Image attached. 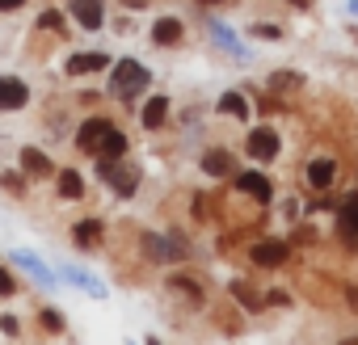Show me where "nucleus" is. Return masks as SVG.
Segmentation results:
<instances>
[{"label":"nucleus","mask_w":358,"mask_h":345,"mask_svg":"<svg viewBox=\"0 0 358 345\" xmlns=\"http://www.w3.org/2000/svg\"><path fill=\"white\" fill-rule=\"evenodd\" d=\"M143 89H148V68L143 64H135V59L114 64V80H110V93L114 97H135Z\"/></svg>","instance_id":"obj_1"},{"label":"nucleus","mask_w":358,"mask_h":345,"mask_svg":"<svg viewBox=\"0 0 358 345\" xmlns=\"http://www.w3.org/2000/svg\"><path fill=\"white\" fill-rule=\"evenodd\" d=\"M106 135H110V122H106V118H93V122H85V126H80L76 147H80V152H89V156H101Z\"/></svg>","instance_id":"obj_2"},{"label":"nucleus","mask_w":358,"mask_h":345,"mask_svg":"<svg viewBox=\"0 0 358 345\" xmlns=\"http://www.w3.org/2000/svg\"><path fill=\"white\" fill-rule=\"evenodd\" d=\"M30 101V89L17 76H0V110H22Z\"/></svg>","instance_id":"obj_3"},{"label":"nucleus","mask_w":358,"mask_h":345,"mask_svg":"<svg viewBox=\"0 0 358 345\" xmlns=\"http://www.w3.org/2000/svg\"><path fill=\"white\" fill-rule=\"evenodd\" d=\"M249 156H253V160H274V156H278V135H274L270 126L253 131V135H249Z\"/></svg>","instance_id":"obj_4"},{"label":"nucleus","mask_w":358,"mask_h":345,"mask_svg":"<svg viewBox=\"0 0 358 345\" xmlns=\"http://www.w3.org/2000/svg\"><path fill=\"white\" fill-rule=\"evenodd\" d=\"M287 253H291V244H282V240H262V244H253V261H257V265H266V270L282 265V261H287Z\"/></svg>","instance_id":"obj_5"},{"label":"nucleus","mask_w":358,"mask_h":345,"mask_svg":"<svg viewBox=\"0 0 358 345\" xmlns=\"http://www.w3.org/2000/svg\"><path fill=\"white\" fill-rule=\"evenodd\" d=\"M101 172L110 177V186H114L118 194H135V172H131V168H114V160L101 156Z\"/></svg>","instance_id":"obj_6"},{"label":"nucleus","mask_w":358,"mask_h":345,"mask_svg":"<svg viewBox=\"0 0 358 345\" xmlns=\"http://www.w3.org/2000/svg\"><path fill=\"white\" fill-rule=\"evenodd\" d=\"M333 177H337V164H333L329 156H324V160H312V164H308V182H312L316 190H329V186H333Z\"/></svg>","instance_id":"obj_7"},{"label":"nucleus","mask_w":358,"mask_h":345,"mask_svg":"<svg viewBox=\"0 0 358 345\" xmlns=\"http://www.w3.org/2000/svg\"><path fill=\"white\" fill-rule=\"evenodd\" d=\"M72 13L85 30H97L101 26V0H72Z\"/></svg>","instance_id":"obj_8"},{"label":"nucleus","mask_w":358,"mask_h":345,"mask_svg":"<svg viewBox=\"0 0 358 345\" xmlns=\"http://www.w3.org/2000/svg\"><path fill=\"white\" fill-rule=\"evenodd\" d=\"M152 43H160V47H173V43H182V22H173V17H160V22L152 26Z\"/></svg>","instance_id":"obj_9"},{"label":"nucleus","mask_w":358,"mask_h":345,"mask_svg":"<svg viewBox=\"0 0 358 345\" xmlns=\"http://www.w3.org/2000/svg\"><path fill=\"white\" fill-rule=\"evenodd\" d=\"M236 186H241L245 194H253L257 203H270V182L257 177V172H236Z\"/></svg>","instance_id":"obj_10"},{"label":"nucleus","mask_w":358,"mask_h":345,"mask_svg":"<svg viewBox=\"0 0 358 345\" xmlns=\"http://www.w3.org/2000/svg\"><path fill=\"white\" fill-rule=\"evenodd\" d=\"M341 236L350 240V249H358V198L341 207Z\"/></svg>","instance_id":"obj_11"},{"label":"nucleus","mask_w":358,"mask_h":345,"mask_svg":"<svg viewBox=\"0 0 358 345\" xmlns=\"http://www.w3.org/2000/svg\"><path fill=\"white\" fill-rule=\"evenodd\" d=\"M22 168H30V172H38V177H51L55 172V164L38 152V147H22Z\"/></svg>","instance_id":"obj_12"},{"label":"nucleus","mask_w":358,"mask_h":345,"mask_svg":"<svg viewBox=\"0 0 358 345\" xmlns=\"http://www.w3.org/2000/svg\"><path fill=\"white\" fill-rule=\"evenodd\" d=\"M106 64H110V59L93 51V55H76V59H68V72H72V76H85V72H101Z\"/></svg>","instance_id":"obj_13"},{"label":"nucleus","mask_w":358,"mask_h":345,"mask_svg":"<svg viewBox=\"0 0 358 345\" xmlns=\"http://www.w3.org/2000/svg\"><path fill=\"white\" fill-rule=\"evenodd\" d=\"M72 236H76L80 249H97V244H101V223H97V219H85V223H76Z\"/></svg>","instance_id":"obj_14"},{"label":"nucleus","mask_w":358,"mask_h":345,"mask_svg":"<svg viewBox=\"0 0 358 345\" xmlns=\"http://www.w3.org/2000/svg\"><path fill=\"white\" fill-rule=\"evenodd\" d=\"M203 168L211 172V177H224V172H236V164H232V156H228V152H207V156H203Z\"/></svg>","instance_id":"obj_15"},{"label":"nucleus","mask_w":358,"mask_h":345,"mask_svg":"<svg viewBox=\"0 0 358 345\" xmlns=\"http://www.w3.org/2000/svg\"><path fill=\"white\" fill-rule=\"evenodd\" d=\"M164 114H169V101H164V97H152V101L143 105V126H152V131H156V126L164 122Z\"/></svg>","instance_id":"obj_16"},{"label":"nucleus","mask_w":358,"mask_h":345,"mask_svg":"<svg viewBox=\"0 0 358 345\" xmlns=\"http://www.w3.org/2000/svg\"><path fill=\"white\" fill-rule=\"evenodd\" d=\"M59 194H64V198H80V194H85L80 172H72V168H64V172H59Z\"/></svg>","instance_id":"obj_17"},{"label":"nucleus","mask_w":358,"mask_h":345,"mask_svg":"<svg viewBox=\"0 0 358 345\" xmlns=\"http://www.w3.org/2000/svg\"><path fill=\"white\" fill-rule=\"evenodd\" d=\"M122 152H127V135L110 126V135H106V143H101V156H106V160H118Z\"/></svg>","instance_id":"obj_18"},{"label":"nucleus","mask_w":358,"mask_h":345,"mask_svg":"<svg viewBox=\"0 0 358 345\" xmlns=\"http://www.w3.org/2000/svg\"><path fill=\"white\" fill-rule=\"evenodd\" d=\"M220 110L232 114V118H249V105H245L241 93H224V97H220Z\"/></svg>","instance_id":"obj_19"},{"label":"nucleus","mask_w":358,"mask_h":345,"mask_svg":"<svg viewBox=\"0 0 358 345\" xmlns=\"http://www.w3.org/2000/svg\"><path fill=\"white\" fill-rule=\"evenodd\" d=\"M232 295H236L245 307H253V311H257V303H262V299H257V291H249L245 282H232Z\"/></svg>","instance_id":"obj_20"},{"label":"nucleus","mask_w":358,"mask_h":345,"mask_svg":"<svg viewBox=\"0 0 358 345\" xmlns=\"http://www.w3.org/2000/svg\"><path fill=\"white\" fill-rule=\"evenodd\" d=\"M38 26H43V30H64V17H59V13H43Z\"/></svg>","instance_id":"obj_21"},{"label":"nucleus","mask_w":358,"mask_h":345,"mask_svg":"<svg viewBox=\"0 0 358 345\" xmlns=\"http://www.w3.org/2000/svg\"><path fill=\"white\" fill-rule=\"evenodd\" d=\"M295 85H299L295 72H278V76H274V89H295Z\"/></svg>","instance_id":"obj_22"},{"label":"nucleus","mask_w":358,"mask_h":345,"mask_svg":"<svg viewBox=\"0 0 358 345\" xmlns=\"http://www.w3.org/2000/svg\"><path fill=\"white\" fill-rule=\"evenodd\" d=\"M13 291H17L13 274H9V270H0V295H13Z\"/></svg>","instance_id":"obj_23"},{"label":"nucleus","mask_w":358,"mask_h":345,"mask_svg":"<svg viewBox=\"0 0 358 345\" xmlns=\"http://www.w3.org/2000/svg\"><path fill=\"white\" fill-rule=\"evenodd\" d=\"M43 324H47V328H55V332L64 328V320H59V311H43Z\"/></svg>","instance_id":"obj_24"},{"label":"nucleus","mask_w":358,"mask_h":345,"mask_svg":"<svg viewBox=\"0 0 358 345\" xmlns=\"http://www.w3.org/2000/svg\"><path fill=\"white\" fill-rule=\"evenodd\" d=\"M22 5V0H0V13H5V9H17Z\"/></svg>","instance_id":"obj_25"},{"label":"nucleus","mask_w":358,"mask_h":345,"mask_svg":"<svg viewBox=\"0 0 358 345\" xmlns=\"http://www.w3.org/2000/svg\"><path fill=\"white\" fill-rule=\"evenodd\" d=\"M295 5H299V9H308V0H295Z\"/></svg>","instance_id":"obj_26"},{"label":"nucleus","mask_w":358,"mask_h":345,"mask_svg":"<svg viewBox=\"0 0 358 345\" xmlns=\"http://www.w3.org/2000/svg\"><path fill=\"white\" fill-rule=\"evenodd\" d=\"M203 5H215V0H203Z\"/></svg>","instance_id":"obj_27"}]
</instances>
